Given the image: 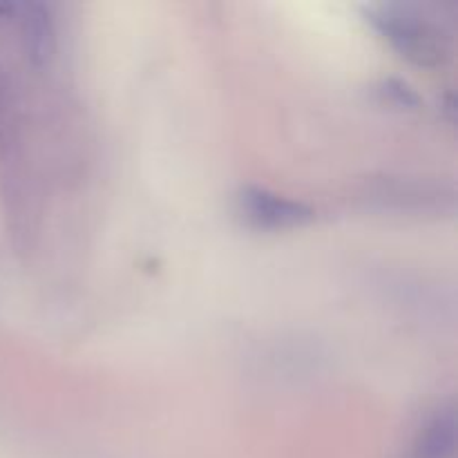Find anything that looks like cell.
Listing matches in <instances>:
<instances>
[{
  "label": "cell",
  "mask_w": 458,
  "mask_h": 458,
  "mask_svg": "<svg viewBox=\"0 0 458 458\" xmlns=\"http://www.w3.org/2000/svg\"><path fill=\"white\" fill-rule=\"evenodd\" d=\"M22 34L30 56L36 63H45L54 52V27L47 9L43 4H25L22 7Z\"/></svg>",
  "instance_id": "obj_2"
},
{
  "label": "cell",
  "mask_w": 458,
  "mask_h": 458,
  "mask_svg": "<svg viewBox=\"0 0 458 458\" xmlns=\"http://www.w3.org/2000/svg\"><path fill=\"white\" fill-rule=\"evenodd\" d=\"M244 210L250 219L264 226H293L311 219V210L298 201L282 199L267 191H249L244 195Z\"/></svg>",
  "instance_id": "obj_1"
},
{
  "label": "cell",
  "mask_w": 458,
  "mask_h": 458,
  "mask_svg": "<svg viewBox=\"0 0 458 458\" xmlns=\"http://www.w3.org/2000/svg\"><path fill=\"white\" fill-rule=\"evenodd\" d=\"M456 423L452 411H441L420 432L416 443V458H447L454 452Z\"/></svg>",
  "instance_id": "obj_3"
}]
</instances>
